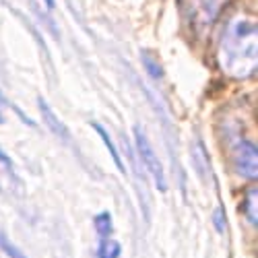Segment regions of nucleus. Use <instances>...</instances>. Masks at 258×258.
I'll return each instance as SVG.
<instances>
[{
  "instance_id": "nucleus-1",
  "label": "nucleus",
  "mask_w": 258,
  "mask_h": 258,
  "mask_svg": "<svg viewBox=\"0 0 258 258\" xmlns=\"http://www.w3.org/2000/svg\"><path fill=\"white\" fill-rule=\"evenodd\" d=\"M256 21L246 15L233 17L225 25L219 41V60L225 73L244 79L256 71Z\"/></svg>"
},
{
  "instance_id": "nucleus-2",
  "label": "nucleus",
  "mask_w": 258,
  "mask_h": 258,
  "mask_svg": "<svg viewBox=\"0 0 258 258\" xmlns=\"http://www.w3.org/2000/svg\"><path fill=\"white\" fill-rule=\"evenodd\" d=\"M227 3L229 0H180L184 17L195 29H207L209 25H213Z\"/></svg>"
},
{
  "instance_id": "nucleus-3",
  "label": "nucleus",
  "mask_w": 258,
  "mask_h": 258,
  "mask_svg": "<svg viewBox=\"0 0 258 258\" xmlns=\"http://www.w3.org/2000/svg\"><path fill=\"white\" fill-rule=\"evenodd\" d=\"M135 139H137V149H139V155L145 163V167L149 169V174H151V178L155 180V186L157 190L165 192L167 190V182H165V174H163V165L159 161V157L155 155L151 143H149L147 135L143 133L141 126H135Z\"/></svg>"
},
{
  "instance_id": "nucleus-4",
  "label": "nucleus",
  "mask_w": 258,
  "mask_h": 258,
  "mask_svg": "<svg viewBox=\"0 0 258 258\" xmlns=\"http://www.w3.org/2000/svg\"><path fill=\"white\" fill-rule=\"evenodd\" d=\"M233 163L238 174L248 178V180H256L258 178V149L252 141L242 139L233 149Z\"/></svg>"
},
{
  "instance_id": "nucleus-5",
  "label": "nucleus",
  "mask_w": 258,
  "mask_h": 258,
  "mask_svg": "<svg viewBox=\"0 0 258 258\" xmlns=\"http://www.w3.org/2000/svg\"><path fill=\"white\" fill-rule=\"evenodd\" d=\"M39 112H41V118H44V122H46V126L50 128V131L56 135V137H60V139H64V141H69L71 139V133H69V128L64 126V122H60V118L54 114V110L52 107L39 97Z\"/></svg>"
},
{
  "instance_id": "nucleus-6",
  "label": "nucleus",
  "mask_w": 258,
  "mask_h": 258,
  "mask_svg": "<svg viewBox=\"0 0 258 258\" xmlns=\"http://www.w3.org/2000/svg\"><path fill=\"white\" fill-rule=\"evenodd\" d=\"M19 186L17 176H15V167L13 161L7 157V153L0 149V190L5 192H15Z\"/></svg>"
},
{
  "instance_id": "nucleus-7",
  "label": "nucleus",
  "mask_w": 258,
  "mask_h": 258,
  "mask_svg": "<svg viewBox=\"0 0 258 258\" xmlns=\"http://www.w3.org/2000/svg\"><path fill=\"white\" fill-rule=\"evenodd\" d=\"M244 215L252 225H258V188L250 186L244 197Z\"/></svg>"
},
{
  "instance_id": "nucleus-8",
  "label": "nucleus",
  "mask_w": 258,
  "mask_h": 258,
  "mask_svg": "<svg viewBox=\"0 0 258 258\" xmlns=\"http://www.w3.org/2000/svg\"><path fill=\"white\" fill-rule=\"evenodd\" d=\"M120 252H122V246L112 240V238H101L99 246H97V258H120Z\"/></svg>"
},
{
  "instance_id": "nucleus-9",
  "label": "nucleus",
  "mask_w": 258,
  "mask_h": 258,
  "mask_svg": "<svg viewBox=\"0 0 258 258\" xmlns=\"http://www.w3.org/2000/svg\"><path fill=\"white\" fill-rule=\"evenodd\" d=\"M91 128H95L97 131V135L101 137V141H103V145L107 147V151H110V155H112V159H114V163H116V167L124 174V165H122V159H120V155H118V151H116V147H114V143H112V139H110V135H107L105 131H103V126L101 124H97V122H91Z\"/></svg>"
},
{
  "instance_id": "nucleus-10",
  "label": "nucleus",
  "mask_w": 258,
  "mask_h": 258,
  "mask_svg": "<svg viewBox=\"0 0 258 258\" xmlns=\"http://www.w3.org/2000/svg\"><path fill=\"white\" fill-rule=\"evenodd\" d=\"M192 159H195V165L199 167L201 176H207V171H209V157H207V151H205V147H203L201 141H197V145H195Z\"/></svg>"
},
{
  "instance_id": "nucleus-11",
  "label": "nucleus",
  "mask_w": 258,
  "mask_h": 258,
  "mask_svg": "<svg viewBox=\"0 0 258 258\" xmlns=\"http://www.w3.org/2000/svg\"><path fill=\"white\" fill-rule=\"evenodd\" d=\"M93 223H95V231L101 235V238L110 235L112 229H114V225H112V215H110V213H99L97 217L93 219Z\"/></svg>"
},
{
  "instance_id": "nucleus-12",
  "label": "nucleus",
  "mask_w": 258,
  "mask_h": 258,
  "mask_svg": "<svg viewBox=\"0 0 258 258\" xmlns=\"http://www.w3.org/2000/svg\"><path fill=\"white\" fill-rule=\"evenodd\" d=\"M143 64H145V69H147V73L151 75L153 79H159L161 75H163V69H161V64L151 56V54H147V52H143Z\"/></svg>"
},
{
  "instance_id": "nucleus-13",
  "label": "nucleus",
  "mask_w": 258,
  "mask_h": 258,
  "mask_svg": "<svg viewBox=\"0 0 258 258\" xmlns=\"http://www.w3.org/2000/svg\"><path fill=\"white\" fill-rule=\"evenodd\" d=\"M0 250H3L5 254H9V258H29V256H25L23 252H21L5 233H0Z\"/></svg>"
},
{
  "instance_id": "nucleus-14",
  "label": "nucleus",
  "mask_w": 258,
  "mask_h": 258,
  "mask_svg": "<svg viewBox=\"0 0 258 258\" xmlns=\"http://www.w3.org/2000/svg\"><path fill=\"white\" fill-rule=\"evenodd\" d=\"M225 219H223V209L219 207V209H215V213H213V225H215V229L217 231H223L225 229V223H223Z\"/></svg>"
},
{
  "instance_id": "nucleus-15",
  "label": "nucleus",
  "mask_w": 258,
  "mask_h": 258,
  "mask_svg": "<svg viewBox=\"0 0 258 258\" xmlns=\"http://www.w3.org/2000/svg\"><path fill=\"white\" fill-rule=\"evenodd\" d=\"M5 122V116H3V95H0V124Z\"/></svg>"
},
{
  "instance_id": "nucleus-16",
  "label": "nucleus",
  "mask_w": 258,
  "mask_h": 258,
  "mask_svg": "<svg viewBox=\"0 0 258 258\" xmlns=\"http://www.w3.org/2000/svg\"><path fill=\"white\" fill-rule=\"evenodd\" d=\"M44 3H46V7H48V9H52V7H54V0H44Z\"/></svg>"
}]
</instances>
